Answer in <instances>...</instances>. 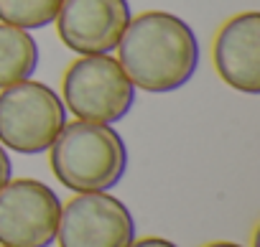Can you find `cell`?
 <instances>
[{
	"mask_svg": "<svg viewBox=\"0 0 260 247\" xmlns=\"http://www.w3.org/2000/svg\"><path fill=\"white\" fill-rule=\"evenodd\" d=\"M199 41L194 28L166 11H148L130 18L120 44L117 64L136 89L164 94L191 82L199 66Z\"/></svg>",
	"mask_w": 260,
	"mask_h": 247,
	"instance_id": "obj_1",
	"label": "cell"
},
{
	"mask_svg": "<svg viewBox=\"0 0 260 247\" xmlns=\"http://www.w3.org/2000/svg\"><path fill=\"white\" fill-rule=\"evenodd\" d=\"M56 181L77 194L110 191L127 171V148L112 125L74 120L49 148Z\"/></svg>",
	"mask_w": 260,
	"mask_h": 247,
	"instance_id": "obj_2",
	"label": "cell"
},
{
	"mask_svg": "<svg viewBox=\"0 0 260 247\" xmlns=\"http://www.w3.org/2000/svg\"><path fill=\"white\" fill-rule=\"evenodd\" d=\"M67 125L61 97L44 82H18L0 92V146L23 156L51 148Z\"/></svg>",
	"mask_w": 260,
	"mask_h": 247,
	"instance_id": "obj_3",
	"label": "cell"
},
{
	"mask_svg": "<svg viewBox=\"0 0 260 247\" xmlns=\"http://www.w3.org/2000/svg\"><path fill=\"white\" fill-rule=\"evenodd\" d=\"M61 102L77 120L112 125L130 112L136 87L110 54L82 56L64 72Z\"/></svg>",
	"mask_w": 260,
	"mask_h": 247,
	"instance_id": "obj_4",
	"label": "cell"
},
{
	"mask_svg": "<svg viewBox=\"0 0 260 247\" xmlns=\"http://www.w3.org/2000/svg\"><path fill=\"white\" fill-rule=\"evenodd\" d=\"M61 217L56 191L36 179H11L0 189V244L51 247Z\"/></svg>",
	"mask_w": 260,
	"mask_h": 247,
	"instance_id": "obj_5",
	"label": "cell"
},
{
	"mask_svg": "<svg viewBox=\"0 0 260 247\" xmlns=\"http://www.w3.org/2000/svg\"><path fill=\"white\" fill-rule=\"evenodd\" d=\"M136 219L130 209L107 191L77 194L61 204L56 242L59 247H130Z\"/></svg>",
	"mask_w": 260,
	"mask_h": 247,
	"instance_id": "obj_6",
	"label": "cell"
},
{
	"mask_svg": "<svg viewBox=\"0 0 260 247\" xmlns=\"http://www.w3.org/2000/svg\"><path fill=\"white\" fill-rule=\"evenodd\" d=\"M130 18L127 0H64L54 21L69 51L97 56L117 49Z\"/></svg>",
	"mask_w": 260,
	"mask_h": 247,
	"instance_id": "obj_7",
	"label": "cell"
},
{
	"mask_svg": "<svg viewBox=\"0 0 260 247\" xmlns=\"http://www.w3.org/2000/svg\"><path fill=\"white\" fill-rule=\"evenodd\" d=\"M214 69L237 92L260 94V13L230 18L214 39Z\"/></svg>",
	"mask_w": 260,
	"mask_h": 247,
	"instance_id": "obj_8",
	"label": "cell"
},
{
	"mask_svg": "<svg viewBox=\"0 0 260 247\" xmlns=\"http://www.w3.org/2000/svg\"><path fill=\"white\" fill-rule=\"evenodd\" d=\"M39 66V46L23 28L0 23V89L31 79Z\"/></svg>",
	"mask_w": 260,
	"mask_h": 247,
	"instance_id": "obj_9",
	"label": "cell"
},
{
	"mask_svg": "<svg viewBox=\"0 0 260 247\" xmlns=\"http://www.w3.org/2000/svg\"><path fill=\"white\" fill-rule=\"evenodd\" d=\"M64 0H0V23L23 31L46 28L54 23Z\"/></svg>",
	"mask_w": 260,
	"mask_h": 247,
	"instance_id": "obj_10",
	"label": "cell"
},
{
	"mask_svg": "<svg viewBox=\"0 0 260 247\" xmlns=\"http://www.w3.org/2000/svg\"><path fill=\"white\" fill-rule=\"evenodd\" d=\"M11 179H13V163H11L8 151H6L3 146H0V189H3Z\"/></svg>",
	"mask_w": 260,
	"mask_h": 247,
	"instance_id": "obj_11",
	"label": "cell"
},
{
	"mask_svg": "<svg viewBox=\"0 0 260 247\" xmlns=\"http://www.w3.org/2000/svg\"><path fill=\"white\" fill-rule=\"evenodd\" d=\"M130 247H179V244H174L171 239H164V237H143L138 242L133 239Z\"/></svg>",
	"mask_w": 260,
	"mask_h": 247,
	"instance_id": "obj_12",
	"label": "cell"
},
{
	"mask_svg": "<svg viewBox=\"0 0 260 247\" xmlns=\"http://www.w3.org/2000/svg\"><path fill=\"white\" fill-rule=\"evenodd\" d=\"M204 247H242V244H237V242H209Z\"/></svg>",
	"mask_w": 260,
	"mask_h": 247,
	"instance_id": "obj_13",
	"label": "cell"
},
{
	"mask_svg": "<svg viewBox=\"0 0 260 247\" xmlns=\"http://www.w3.org/2000/svg\"><path fill=\"white\" fill-rule=\"evenodd\" d=\"M0 247H3V244H0Z\"/></svg>",
	"mask_w": 260,
	"mask_h": 247,
	"instance_id": "obj_14",
	"label": "cell"
}]
</instances>
